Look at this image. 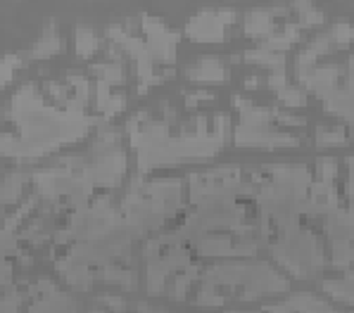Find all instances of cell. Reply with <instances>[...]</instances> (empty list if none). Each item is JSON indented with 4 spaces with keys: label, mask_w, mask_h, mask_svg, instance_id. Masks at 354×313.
Instances as JSON below:
<instances>
[{
    "label": "cell",
    "mask_w": 354,
    "mask_h": 313,
    "mask_svg": "<svg viewBox=\"0 0 354 313\" xmlns=\"http://www.w3.org/2000/svg\"><path fill=\"white\" fill-rule=\"evenodd\" d=\"M271 27V17L266 12H252L248 19V29L252 34H259V32H269Z\"/></svg>",
    "instance_id": "7a4b0ae2"
},
{
    "label": "cell",
    "mask_w": 354,
    "mask_h": 313,
    "mask_svg": "<svg viewBox=\"0 0 354 313\" xmlns=\"http://www.w3.org/2000/svg\"><path fill=\"white\" fill-rule=\"evenodd\" d=\"M226 19H233V14H217V12H204V14H200L198 19L188 27V32H191L195 38H202V40H207V38H212V40H217V38H222V22H226Z\"/></svg>",
    "instance_id": "6da1fadb"
}]
</instances>
